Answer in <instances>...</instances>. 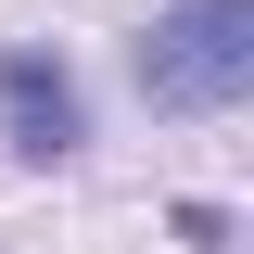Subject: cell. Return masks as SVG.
<instances>
[{
	"label": "cell",
	"mask_w": 254,
	"mask_h": 254,
	"mask_svg": "<svg viewBox=\"0 0 254 254\" xmlns=\"http://www.w3.org/2000/svg\"><path fill=\"white\" fill-rule=\"evenodd\" d=\"M254 89V0H165L140 26V102L153 115H229Z\"/></svg>",
	"instance_id": "cell-1"
},
{
	"label": "cell",
	"mask_w": 254,
	"mask_h": 254,
	"mask_svg": "<svg viewBox=\"0 0 254 254\" xmlns=\"http://www.w3.org/2000/svg\"><path fill=\"white\" fill-rule=\"evenodd\" d=\"M0 140L26 165H76L89 153V102H76V76L51 51H0Z\"/></svg>",
	"instance_id": "cell-2"
}]
</instances>
